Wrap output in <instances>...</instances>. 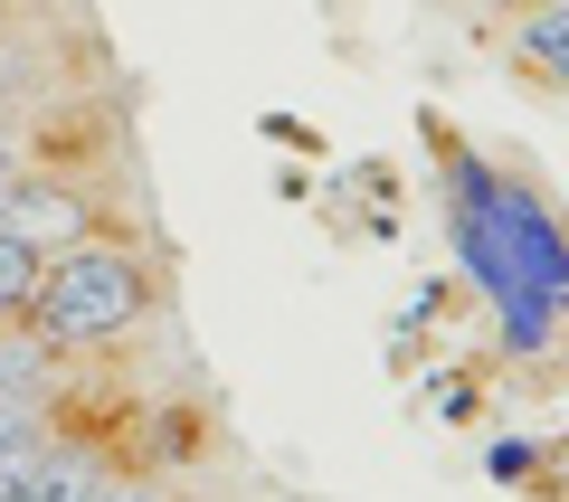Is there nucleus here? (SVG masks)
<instances>
[{"mask_svg": "<svg viewBox=\"0 0 569 502\" xmlns=\"http://www.w3.org/2000/svg\"><path fill=\"white\" fill-rule=\"evenodd\" d=\"M171 313V265L142 238H86L67 257L39 265V294H29V332L67 361H96V351L133 342L142 322Z\"/></svg>", "mask_w": 569, "mask_h": 502, "instance_id": "1", "label": "nucleus"}, {"mask_svg": "<svg viewBox=\"0 0 569 502\" xmlns=\"http://www.w3.org/2000/svg\"><path fill=\"white\" fill-rule=\"evenodd\" d=\"M114 181L104 171H20V181L0 190V228L20 247H39V257H67L86 238H142L133 190H114Z\"/></svg>", "mask_w": 569, "mask_h": 502, "instance_id": "2", "label": "nucleus"}, {"mask_svg": "<svg viewBox=\"0 0 569 502\" xmlns=\"http://www.w3.org/2000/svg\"><path fill=\"white\" fill-rule=\"evenodd\" d=\"M39 247H20L10 228H0V322H29V294H39Z\"/></svg>", "mask_w": 569, "mask_h": 502, "instance_id": "3", "label": "nucleus"}, {"mask_svg": "<svg viewBox=\"0 0 569 502\" xmlns=\"http://www.w3.org/2000/svg\"><path fill=\"white\" fill-rule=\"evenodd\" d=\"M86 502H181V493L162 483V464H152V455H123V464H114V474H104Z\"/></svg>", "mask_w": 569, "mask_h": 502, "instance_id": "4", "label": "nucleus"}, {"mask_svg": "<svg viewBox=\"0 0 569 502\" xmlns=\"http://www.w3.org/2000/svg\"><path fill=\"white\" fill-rule=\"evenodd\" d=\"M550 96H560V104H569V67H560V77H550Z\"/></svg>", "mask_w": 569, "mask_h": 502, "instance_id": "5", "label": "nucleus"}]
</instances>
